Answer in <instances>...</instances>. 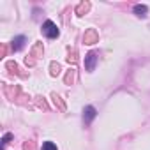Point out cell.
Listing matches in <instances>:
<instances>
[{"mask_svg":"<svg viewBox=\"0 0 150 150\" xmlns=\"http://www.w3.org/2000/svg\"><path fill=\"white\" fill-rule=\"evenodd\" d=\"M42 34H44L46 37H50V39H57V37L60 35V30L57 28V25H55L51 20H48V21L42 23Z\"/></svg>","mask_w":150,"mask_h":150,"instance_id":"1","label":"cell"},{"mask_svg":"<svg viewBox=\"0 0 150 150\" xmlns=\"http://www.w3.org/2000/svg\"><path fill=\"white\" fill-rule=\"evenodd\" d=\"M25 41H27V39H25L23 35L14 37V39H13V51H20V50L25 46Z\"/></svg>","mask_w":150,"mask_h":150,"instance_id":"5","label":"cell"},{"mask_svg":"<svg viewBox=\"0 0 150 150\" xmlns=\"http://www.w3.org/2000/svg\"><path fill=\"white\" fill-rule=\"evenodd\" d=\"M97 53L96 51H90L87 57H85V69L88 71V72H92L94 69H96V64H97Z\"/></svg>","mask_w":150,"mask_h":150,"instance_id":"2","label":"cell"},{"mask_svg":"<svg viewBox=\"0 0 150 150\" xmlns=\"http://www.w3.org/2000/svg\"><path fill=\"white\" fill-rule=\"evenodd\" d=\"M11 138H13V134H11V132H7V134H6V136H4V138H2V145H4V146H6V145H7V143H9V141H11Z\"/></svg>","mask_w":150,"mask_h":150,"instance_id":"7","label":"cell"},{"mask_svg":"<svg viewBox=\"0 0 150 150\" xmlns=\"http://www.w3.org/2000/svg\"><path fill=\"white\" fill-rule=\"evenodd\" d=\"M134 14L138 16V18H146V14H148V7L145 6V4H138V6H134Z\"/></svg>","mask_w":150,"mask_h":150,"instance_id":"4","label":"cell"},{"mask_svg":"<svg viewBox=\"0 0 150 150\" xmlns=\"http://www.w3.org/2000/svg\"><path fill=\"white\" fill-rule=\"evenodd\" d=\"M41 150H58V148H57V145H55L53 141H44Z\"/></svg>","mask_w":150,"mask_h":150,"instance_id":"6","label":"cell"},{"mask_svg":"<svg viewBox=\"0 0 150 150\" xmlns=\"http://www.w3.org/2000/svg\"><path fill=\"white\" fill-rule=\"evenodd\" d=\"M96 115H97V111H96V108L94 106H87L85 110H83V122L88 125L94 118H96Z\"/></svg>","mask_w":150,"mask_h":150,"instance_id":"3","label":"cell"}]
</instances>
